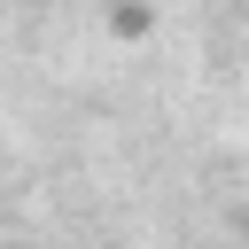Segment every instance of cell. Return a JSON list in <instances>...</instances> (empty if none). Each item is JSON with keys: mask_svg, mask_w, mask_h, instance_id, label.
I'll use <instances>...</instances> for the list:
<instances>
[{"mask_svg": "<svg viewBox=\"0 0 249 249\" xmlns=\"http://www.w3.org/2000/svg\"><path fill=\"white\" fill-rule=\"evenodd\" d=\"M148 31H156V8L148 0H117L109 8V39H148Z\"/></svg>", "mask_w": 249, "mask_h": 249, "instance_id": "6da1fadb", "label": "cell"}]
</instances>
